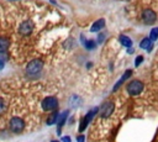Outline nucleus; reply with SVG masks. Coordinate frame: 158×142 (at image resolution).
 <instances>
[{"label": "nucleus", "instance_id": "nucleus-19", "mask_svg": "<svg viewBox=\"0 0 158 142\" xmlns=\"http://www.w3.org/2000/svg\"><path fill=\"white\" fill-rule=\"evenodd\" d=\"M5 111H6V101L2 98H0V116L4 115Z\"/></svg>", "mask_w": 158, "mask_h": 142}, {"label": "nucleus", "instance_id": "nucleus-7", "mask_svg": "<svg viewBox=\"0 0 158 142\" xmlns=\"http://www.w3.org/2000/svg\"><path fill=\"white\" fill-rule=\"evenodd\" d=\"M99 111V107H95V109H93V110H90L86 115H85V117L83 119V121H81V123H80V127H79V131L81 132V131H84L85 128H86V126H88V123H89V121L93 119V116L96 114Z\"/></svg>", "mask_w": 158, "mask_h": 142}, {"label": "nucleus", "instance_id": "nucleus-18", "mask_svg": "<svg viewBox=\"0 0 158 142\" xmlns=\"http://www.w3.org/2000/svg\"><path fill=\"white\" fill-rule=\"evenodd\" d=\"M80 99H79V96H77V95H73L72 96V99H70V104H72V106H74V107H77V106H79L80 105Z\"/></svg>", "mask_w": 158, "mask_h": 142}, {"label": "nucleus", "instance_id": "nucleus-25", "mask_svg": "<svg viewBox=\"0 0 158 142\" xmlns=\"http://www.w3.org/2000/svg\"><path fill=\"white\" fill-rule=\"evenodd\" d=\"M52 142H59V141H52Z\"/></svg>", "mask_w": 158, "mask_h": 142}, {"label": "nucleus", "instance_id": "nucleus-11", "mask_svg": "<svg viewBox=\"0 0 158 142\" xmlns=\"http://www.w3.org/2000/svg\"><path fill=\"white\" fill-rule=\"evenodd\" d=\"M80 41H81V43L85 46L86 49H94V48L96 47V41H94V40H85L84 35L80 36Z\"/></svg>", "mask_w": 158, "mask_h": 142}, {"label": "nucleus", "instance_id": "nucleus-16", "mask_svg": "<svg viewBox=\"0 0 158 142\" xmlns=\"http://www.w3.org/2000/svg\"><path fill=\"white\" fill-rule=\"evenodd\" d=\"M58 112L57 111H54L53 114H51L49 116H48V119H47V125H53V123H56L57 122V120H58Z\"/></svg>", "mask_w": 158, "mask_h": 142}, {"label": "nucleus", "instance_id": "nucleus-12", "mask_svg": "<svg viewBox=\"0 0 158 142\" xmlns=\"http://www.w3.org/2000/svg\"><path fill=\"white\" fill-rule=\"evenodd\" d=\"M9 46H10V41H9V38L1 36V37H0V53H5L6 49L9 48Z\"/></svg>", "mask_w": 158, "mask_h": 142}, {"label": "nucleus", "instance_id": "nucleus-1", "mask_svg": "<svg viewBox=\"0 0 158 142\" xmlns=\"http://www.w3.org/2000/svg\"><path fill=\"white\" fill-rule=\"evenodd\" d=\"M43 68V62L41 59H32L26 67V74L28 77H37Z\"/></svg>", "mask_w": 158, "mask_h": 142}, {"label": "nucleus", "instance_id": "nucleus-15", "mask_svg": "<svg viewBox=\"0 0 158 142\" xmlns=\"http://www.w3.org/2000/svg\"><path fill=\"white\" fill-rule=\"evenodd\" d=\"M131 73H132V72H131L130 69H128V70H126V72L123 73V75L121 77V79L115 84V86H114V89H112V90H114V91H116V90H117V88H118V86H120V85H121V84H122V83H123V81H125V80L131 75Z\"/></svg>", "mask_w": 158, "mask_h": 142}, {"label": "nucleus", "instance_id": "nucleus-22", "mask_svg": "<svg viewBox=\"0 0 158 142\" xmlns=\"http://www.w3.org/2000/svg\"><path fill=\"white\" fill-rule=\"evenodd\" d=\"M84 140H85V138H84L83 135H79V136L77 137V142H84Z\"/></svg>", "mask_w": 158, "mask_h": 142}, {"label": "nucleus", "instance_id": "nucleus-3", "mask_svg": "<svg viewBox=\"0 0 158 142\" xmlns=\"http://www.w3.org/2000/svg\"><path fill=\"white\" fill-rule=\"evenodd\" d=\"M9 127H10V130L12 132L19 133V132L23 131V128H25V121L21 117H19V116H14L9 121Z\"/></svg>", "mask_w": 158, "mask_h": 142}, {"label": "nucleus", "instance_id": "nucleus-14", "mask_svg": "<svg viewBox=\"0 0 158 142\" xmlns=\"http://www.w3.org/2000/svg\"><path fill=\"white\" fill-rule=\"evenodd\" d=\"M139 47H141V48H143V49H146V51H148V52H151V51H152L153 44H152V41H151L148 37H146V38H143V40L141 41Z\"/></svg>", "mask_w": 158, "mask_h": 142}, {"label": "nucleus", "instance_id": "nucleus-21", "mask_svg": "<svg viewBox=\"0 0 158 142\" xmlns=\"http://www.w3.org/2000/svg\"><path fill=\"white\" fill-rule=\"evenodd\" d=\"M142 61H143V57H142V56H138V57L135 59V65H136V67H138V65L142 63Z\"/></svg>", "mask_w": 158, "mask_h": 142}, {"label": "nucleus", "instance_id": "nucleus-4", "mask_svg": "<svg viewBox=\"0 0 158 142\" xmlns=\"http://www.w3.org/2000/svg\"><path fill=\"white\" fill-rule=\"evenodd\" d=\"M58 106V100L56 96H46L42 100V109L44 111H53Z\"/></svg>", "mask_w": 158, "mask_h": 142}, {"label": "nucleus", "instance_id": "nucleus-2", "mask_svg": "<svg viewBox=\"0 0 158 142\" xmlns=\"http://www.w3.org/2000/svg\"><path fill=\"white\" fill-rule=\"evenodd\" d=\"M126 90L130 95L135 96V95H138L142 90H143V83L135 79V80H131L127 85H126Z\"/></svg>", "mask_w": 158, "mask_h": 142}, {"label": "nucleus", "instance_id": "nucleus-20", "mask_svg": "<svg viewBox=\"0 0 158 142\" xmlns=\"http://www.w3.org/2000/svg\"><path fill=\"white\" fill-rule=\"evenodd\" d=\"M104 40H105V33H99V36H98V40H96V43H102L104 42Z\"/></svg>", "mask_w": 158, "mask_h": 142}, {"label": "nucleus", "instance_id": "nucleus-10", "mask_svg": "<svg viewBox=\"0 0 158 142\" xmlns=\"http://www.w3.org/2000/svg\"><path fill=\"white\" fill-rule=\"evenodd\" d=\"M104 27H105V20H104V19H99V20H96V21L91 25L90 32H99V31L102 30Z\"/></svg>", "mask_w": 158, "mask_h": 142}, {"label": "nucleus", "instance_id": "nucleus-13", "mask_svg": "<svg viewBox=\"0 0 158 142\" xmlns=\"http://www.w3.org/2000/svg\"><path fill=\"white\" fill-rule=\"evenodd\" d=\"M118 41L123 46V47H132V40L128 37V36H125V35H120L118 36Z\"/></svg>", "mask_w": 158, "mask_h": 142}, {"label": "nucleus", "instance_id": "nucleus-6", "mask_svg": "<svg viewBox=\"0 0 158 142\" xmlns=\"http://www.w3.org/2000/svg\"><path fill=\"white\" fill-rule=\"evenodd\" d=\"M141 17H142V21H143L146 25H152V23H154L156 20H157V14H156L152 9H144V10L142 11Z\"/></svg>", "mask_w": 158, "mask_h": 142}, {"label": "nucleus", "instance_id": "nucleus-17", "mask_svg": "<svg viewBox=\"0 0 158 142\" xmlns=\"http://www.w3.org/2000/svg\"><path fill=\"white\" fill-rule=\"evenodd\" d=\"M152 42L153 41H156V40H158V27H153L152 30H151V32H149V37H148Z\"/></svg>", "mask_w": 158, "mask_h": 142}, {"label": "nucleus", "instance_id": "nucleus-5", "mask_svg": "<svg viewBox=\"0 0 158 142\" xmlns=\"http://www.w3.org/2000/svg\"><path fill=\"white\" fill-rule=\"evenodd\" d=\"M33 27H35V25L31 20H25L19 26V33L21 36H30L33 31Z\"/></svg>", "mask_w": 158, "mask_h": 142}, {"label": "nucleus", "instance_id": "nucleus-24", "mask_svg": "<svg viewBox=\"0 0 158 142\" xmlns=\"http://www.w3.org/2000/svg\"><path fill=\"white\" fill-rule=\"evenodd\" d=\"M127 52H128V53H133V48L128 47V48H127Z\"/></svg>", "mask_w": 158, "mask_h": 142}, {"label": "nucleus", "instance_id": "nucleus-8", "mask_svg": "<svg viewBox=\"0 0 158 142\" xmlns=\"http://www.w3.org/2000/svg\"><path fill=\"white\" fill-rule=\"evenodd\" d=\"M114 109H115V106H114L112 102H106L104 106H101V110H100V115H101V117H104V119L109 117V116L112 114Z\"/></svg>", "mask_w": 158, "mask_h": 142}, {"label": "nucleus", "instance_id": "nucleus-23", "mask_svg": "<svg viewBox=\"0 0 158 142\" xmlns=\"http://www.w3.org/2000/svg\"><path fill=\"white\" fill-rule=\"evenodd\" d=\"M62 142H72V140H70V137H68V136H64V137L62 138Z\"/></svg>", "mask_w": 158, "mask_h": 142}, {"label": "nucleus", "instance_id": "nucleus-9", "mask_svg": "<svg viewBox=\"0 0 158 142\" xmlns=\"http://www.w3.org/2000/svg\"><path fill=\"white\" fill-rule=\"evenodd\" d=\"M69 115V111L68 110H65V111H63L60 115H58V120H57V133L58 135H60V131H62V127H63V125H64V122H65V120H67V116Z\"/></svg>", "mask_w": 158, "mask_h": 142}]
</instances>
